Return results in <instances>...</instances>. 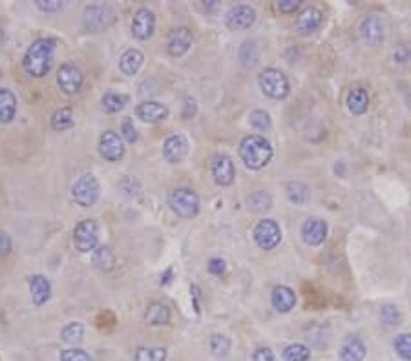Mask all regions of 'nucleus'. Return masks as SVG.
Instances as JSON below:
<instances>
[{"mask_svg": "<svg viewBox=\"0 0 411 361\" xmlns=\"http://www.w3.org/2000/svg\"><path fill=\"white\" fill-rule=\"evenodd\" d=\"M55 49H57V39L54 37H42L37 39L30 48L26 49L22 68L30 77L42 78L49 74L54 64Z\"/></svg>", "mask_w": 411, "mask_h": 361, "instance_id": "nucleus-1", "label": "nucleus"}, {"mask_svg": "<svg viewBox=\"0 0 411 361\" xmlns=\"http://www.w3.org/2000/svg\"><path fill=\"white\" fill-rule=\"evenodd\" d=\"M240 157L250 170H261L273 159V146L261 135H247L240 142Z\"/></svg>", "mask_w": 411, "mask_h": 361, "instance_id": "nucleus-2", "label": "nucleus"}, {"mask_svg": "<svg viewBox=\"0 0 411 361\" xmlns=\"http://www.w3.org/2000/svg\"><path fill=\"white\" fill-rule=\"evenodd\" d=\"M168 206L183 219H192L200 214V197L191 188H174L168 194Z\"/></svg>", "mask_w": 411, "mask_h": 361, "instance_id": "nucleus-3", "label": "nucleus"}, {"mask_svg": "<svg viewBox=\"0 0 411 361\" xmlns=\"http://www.w3.org/2000/svg\"><path fill=\"white\" fill-rule=\"evenodd\" d=\"M118 20V11L110 4H95L88 6L84 10V28L92 33H99V31L108 30L110 26Z\"/></svg>", "mask_w": 411, "mask_h": 361, "instance_id": "nucleus-4", "label": "nucleus"}, {"mask_svg": "<svg viewBox=\"0 0 411 361\" xmlns=\"http://www.w3.org/2000/svg\"><path fill=\"white\" fill-rule=\"evenodd\" d=\"M258 83L261 92H264L267 97L280 101V99H285L289 95V81H287V77H285L280 69H264V72L259 74Z\"/></svg>", "mask_w": 411, "mask_h": 361, "instance_id": "nucleus-5", "label": "nucleus"}, {"mask_svg": "<svg viewBox=\"0 0 411 361\" xmlns=\"http://www.w3.org/2000/svg\"><path fill=\"white\" fill-rule=\"evenodd\" d=\"M99 194H101V185H99L97 177L92 176V174L79 177L75 180L74 188H72V197L83 208H90V206L95 205L99 199Z\"/></svg>", "mask_w": 411, "mask_h": 361, "instance_id": "nucleus-6", "label": "nucleus"}, {"mask_svg": "<svg viewBox=\"0 0 411 361\" xmlns=\"http://www.w3.org/2000/svg\"><path fill=\"white\" fill-rule=\"evenodd\" d=\"M99 243V226L93 219L81 221L74 228V244L79 252H93Z\"/></svg>", "mask_w": 411, "mask_h": 361, "instance_id": "nucleus-7", "label": "nucleus"}, {"mask_svg": "<svg viewBox=\"0 0 411 361\" xmlns=\"http://www.w3.org/2000/svg\"><path fill=\"white\" fill-rule=\"evenodd\" d=\"M252 237L261 250H273L282 241V230H280V225L276 221L264 219L255 226Z\"/></svg>", "mask_w": 411, "mask_h": 361, "instance_id": "nucleus-8", "label": "nucleus"}, {"mask_svg": "<svg viewBox=\"0 0 411 361\" xmlns=\"http://www.w3.org/2000/svg\"><path fill=\"white\" fill-rule=\"evenodd\" d=\"M99 151H101V156L110 162H118L121 161L122 157H124V141H122V137L119 133L112 132V130H108L101 135L99 139Z\"/></svg>", "mask_w": 411, "mask_h": 361, "instance_id": "nucleus-9", "label": "nucleus"}, {"mask_svg": "<svg viewBox=\"0 0 411 361\" xmlns=\"http://www.w3.org/2000/svg\"><path fill=\"white\" fill-rule=\"evenodd\" d=\"M57 83H59V88L63 90V93L75 95V93H79L81 88H83L84 77L77 66H74V64H63L59 72H57Z\"/></svg>", "mask_w": 411, "mask_h": 361, "instance_id": "nucleus-10", "label": "nucleus"}, {"mask_svg": "<svg viewBox=\"0 0 411 361\" xmlns=\"http://www.w3.org/2000/svg\"><path fill=\"white\" fill-rule=\"evenodd\" d=\"M256 22V11L255 8H250V6H234V8H230L229 13L225 17V24L229 30L234 31H241V30H249L250 26Z\"/></svg>", "mask_w": 411, "mask_h": 361, "instance_id": "nucleus-11", "label": "nucleus"}, {"mask_svg": "<svg viewBox=\"0 0 411 361\" xmlns=\"http://www.w3.org/2000/svg\"><path fill=\"white\" fill-rule=\"evenodd\" d=\"M156 15L148 8H139L132 20V33L137 40H148L154 35Z\"/></svg>", "mask_w": 411, "mask_h": 361, "instance_id": "nucleus-12", "label": "nucleus"}, {"mask_svg": "<svg viewBox=\"0 0 411 361\" xmlns=\"http://www.w3.org/2000/svg\"><path fill=\"white\" fill-rule=\"evenodd\" d=\"M192 31L188 28H176L167 37V51L170 57H183L192 46Z\"/></svg>", "mask_w": 411, "mask_h": 361, "instance_id": "nucleus-13", "label": "nucleus"}, {"mask_svg": "<svg viewBox=\"0 0 411 361\" xmlns=\"http://www.w3.org/2000/svg\"><path fill=\"white\" fill-rule=\"evenodd\" d=\"M212 177H214L216 185L220 186H230L236 179V168L234 162L230 161V157L227 156H216L212 159L211 165Z\"/></svg>", "mask_w": 411, "mask_h": 361, "instance_id": "nucleus-14", "label": "nucleus"}, {"mask_svg": "<svg viewBox=\"0 0 411 361\" xmlns=\"http://www.w3.org/2000/svg\"><path fill=\"white\" fill-rule=\"evenodd\" d=\"M328 237V223L320 217H311L302 226V240L309 246H319Z\"/></svg>", "mask_w": 411, "mask_h": 361, "instance_id": "nucleus-15", "label": "nucleus"}, {"mask_svg": "<svg viewBox=\"0 0 411 361\" xmlns=\"http://www.w3.org/2000/svg\"><path fill=\"white\" fill-rule=\"evenodd\" d=\"M188 153V142L183 135H170L163 144V157L170 165H179Z\"/></svg>", "mask_w": 411, "mask_h": 361, "instance_id": "nucleus-16", "label": "nucleus"}, {"mask_svg": "<svg viewBox=\"0 0 411 361\" xmlns=\"http://www.w3.org/2000/svg\"><path fill=\"white\" fill-rule=\"evenodd\" d=\"M360 37L366 44L378 46L384 40V22L380 17L369 15L360 24Z\"/></svg>", "mask_w": 411, "mask_h": 361, "instance_id": "nucleus-17", "label": "nucleus"}, {"mask_svg": "<svg viewBox=\"0 0 411 361\" xmlns=\"http://www.w3.org/2000/svg\"><path fill=\"white\" fill-rule=\"evenodd\" d=\"M323 24V13L314 8V6H309L305 8L302 13L296 19V31L300 35H311L316 30H320V26Z\"/></svg>", "mask_w": 411, "mask_h": 361, "instance_id": "nucleus-18", "label": "nucleus"}, {"mask_svg": "<svg viewBox=\"0 0 411 361\" xmlns=\"http://www.w3.org/2000/svg\"><path fill=\"white\" fill-rule=\"evenodd\" d=\"M137 117L148 124H157L168 117V108L156 101H145L136 108Z\"/></svg>", "mask_w": 411, "mask_h": 361, "instance_id": "nucleus-19", "label": "nucleus"}, {"mask_svg": "<svg viewBox=\"0 0 411 361\" xmlns=\"http://www.w3.org/2000/svg\"><path fill=\"white\" fill-rule=\"evenodd\" d=\"M271 303L273 307L282 314L291 312L296 305V294H294L293 288L285 287V285H278V287L273 288L271 292Z\"/></svg>", "mask_w": 411, "mask_h": 361, "instance_id": "nucleus-20", "label": "nucleus"}, {"mask_svg": "<svg viewBox=\"0 0 411 361\" xmlns=\"http://www.w3.org/2000/svg\"><path fill=\"white\" fill-rule=\"evenodd\" d=\"M367 349L357 336H348L340 346V361H364Z\"/></svg>", "mask_w": 411, "mask_h": 361, "instance_id": "nucleus-21", "label": "nucleus"}, {"mask_svg": "<svg viewBox=\"0 0 411 361\" xmlns=\"http://www.w3.org/2000/svg\"><path fill=\"white\" fill-rule=\"evenodd\" d=\"M28 287H30L31 301H33V305H37V307L45 305L49 299V296H51V283L48 281V278L40 276V274L31 276L30 281H28Z\"/></svg>", "mask_w": 411, "mask_h": 361, "instance_id": "nucleus-22", "label": "nucleus"}, {"mask_svg": "<svg viewBox=\"0 0 411 361\" xmlns=\"http://www.w3.org/2000/svg\"><path fill=\"white\" fill-rule=\"evenodd\" d=\"M17 115L15 93L8 88H0V124H10Z\"/></svg>", "mask_w": 411, "mask_h": 361, "instance_id": "nucleus-23", "label": "nucleus"}, {"mask_svg": "<svg viewBox=\"0 0 411 361\" xmlns=\"http://www.w3.org/2000/svg\"><path fill=\"white\" fill-rule=\"evenodd\" d=\"M143 60H145V55H143L139 49H127V51L121 55V59H119V68H121L122 74L132 77V75H136L137 72H139V68L143 66Z\"/></svg>", "mask_w": 411, "mask_h": 361, "instance_id": "nucleus-24", "label": "nucleus"}, {"mask_svg": "<svg viewBox=\"0 0 411 361\" xmlns=\"http://www.w3.org/2000/svg\"><path fill=\"white\" fill-rule=\"evenodd\" d=\"M145 321L150 327H161V325H167L170 321V310H168L167 305L163 303H150L145 312Z\"/></svg>", "mask_w": 411, "mask_h": 361, "instance_id": "nucleus-25", "label": "nucleus"}, {"mask_svg": "<svg viewBox=\"0 0 411 361\" xmlns=\"http://www.w3.org/2000/svg\"><path fill=\"white\" fill-rule=\"evenodd\" d=\"M348 108L353 115H364L369 108V95H367L366 90L360 88V86L349 90Z\"/></svg>", "mask_w": 411, "mask_h": 361, "instance_id": "nucleus-26", "label": "nucleus"}, {"mask_svg": "<svg viewBox=\"0 0 411 361\" xmlns=\"http://www.w3.org/2000/svg\"><path fill=\"white\" fill-rule=\"evenodd\" d=\"M92 263L101 272H112L115 269V254L110 246H97L93 250Z\"/></svg>", "mask_w": 411, "mask_h": 361, "instance_id": "nucleus-27", "label": "nucleus"}, {"mask_svg": "<svg viewBox=\"0 0 411 361\" xmlns=\"http://www.w3.org/2000/svg\"><path fill=\"white\" fill-rule=\"evenodd\" d=\"M74 110L72 108H59L55 110L54 115H51V128L57 130V132H64V130H70L74 126Z\"/></svg>", "mask_w": 411, "mask_h": 361, "instance_id": "nucleus-28", "label": "nucleus"}, {"mask_svg": "<svg viewBox=\"0 0 411 361\" xmlns=\"http://www.w3.org/2000/svg\"><path fill=\"white\" fill-rule=\"evenodd\" d=\"M402 314L396 305H384L378 312V321L384 328H395L401 325Z\"/></svg>", "mask_w": 411, "mask_h": 361, "instance_id": "nucleus-29", "label": "nucleus"}, {"mask_svg": "<svg viewBox=\"0 0 411 361\" xmlns=\"http://www.w3.org/2000/svg\"><path fill=\"white\" fill-rule=\"evenodd\" d=\"M247 206H249V210L256 212V214H261V212L271 210V206H273V197H271L267 192L258 190L247 197Z\"/></svg>", "mask_w": 411, "mask_h": 361, "instance_id": "nucleus-30", "label": "nucleus"}, {"mask_svg": "<svg viewBox=\"0 0 411 361\" xmlns=\"http://www.w3.org/2000/svg\"><path fill=\"white\" fill-rule=\"evenodd\" d=\"M167 360V349L163 346H141L137 349L134 361H165Z\"/></svg>", "mask_w": 411, "mask_h": 361, "instance_id": "nucleus-31", "label": "nucleus"}, {"mask_svg": "<svg viewBox=\"0 0 411 361\" xmlns=\"http://www.w3.org/2000/svg\"><path fill=\"white\" fill-rule=\"evenodd\" d=\"M285 192H287V199H289L291 203H294V205H304V203H307L309 188L304 185V183L293 180V183L287 185Z\"/></svg>", "mask_w": 411, "mask_h": 361, "instance_id": "nucleus-32", "label": "nucleus"}, {"mask_svg": "<svg viewBox=\"0 0 411 361\" xmlns=\"http://www.w3.org/2000/svg\"><path fill=\"white\" fill-rule=\"evenodd\" d=\"M101 103H103V110L108 113H118L121 112L122 108L127 106L128 97L127 95H121V93H104L103 99H101Z\"/></svg>", "mask_w": 411, "mask_h": 361, "instance_id": "nucleus-33", "label": "nucleus"}, {"mask_svg": "<svg viewBox=\"0 0 411 361\" xmlns=\"http://www.w3.org/2000/svg\"><path fill=\"white\" fill-rule=\"evenodd\" d=\"M83 336L84 327L83 323L79 321L68 323V325L63 327V330H61V339H63L64 343H70V345H75V343L83 342Z\"/></svg>", "mask_w": 411, "mask_h": 361, "instance_id": "nucleus-34", "label": "nucleus"}, {"mask_svg": "<svg viewBox=\"0 0 411 361\" xmlns=\"http://www.w3.org/2000/svg\"><path fill=\"white\" fill-rule=\"evenodd\" d=\"M282 356H284V361H309L311 351H309V346L302 345V343H293V345L285 346Z\"/></svg>", "mask_w": 411, "mask_h": 361, "instance_id": "nucleus-35", "label": "nucleus"}, {"mask_svg": "<svg viewBox=\"0 0 411 361\" xmlns=\"http://www.w3.org/2000/svg\"><path fill=\"white\" fill-rule=\"evenodd\" d=\"M209 346L216 358H225L230 351V339L223 334H212Z\"/></svg>", "mask_w": 411, "mask_h": 361, "instance_id": "nucleus-36", "label": "nucleus"}, {"mask_svg": "<svg viewBox=\"0 0 411 361\" xmlns=\"http://www.w3.org/2000/svg\"><path fill=\"white\" fill-rule=\"evenodd\" d=\"M393 346L402 360L411 361V334H398L393 342Z\"/></svg>", "mask_w": 411, "mask_h": 361, "instance_id": "nucleus-37", "label": "nucleus"}, {"mask_svg": "<svg viewBox=\"0 0 411 361\" xmlns=\"http://www.w3.org/2000/svg\"><path fill=\"white\" fill-rule=\"evenodd\" d=\"M250 124L259 132H265V130H269L273 121H271V115L265 110H255L250 113Z\"/></svg>", "mask_w": 411, "mask_h": 361, "instance_id": "nucleus-38", "label": "nucleus"}, {"mask_svg": "<svg viewBox=\"0 0 411 361\" xmlns=\"http://www.w3.org/2000/svg\"><path fill=\"white\" fill-rule=\"evenodd\" d=\"M59 361H92L90 354L83 349H66V351L61 352Z\"/></svg>", "mask_w": 411, "mask_h": 361, "instance_id": "nucleus-39", "label": "nucleus"}, {"mask_svg": "<svg viewBox=\"0 0 411 361\" xmlns=\"http://www.w3.org/2000/svg\"><path fill=\"white\" fill-rule=\"evenodd\" d=\"M119 190L127 197H136L139 196V192H141V185H139L134 177H124V179L119 183Z\"/></svg>", "mask_w": 411, "mask_h": 361, "instance_id": "nucleus-40", "label": "nucleus"}, {"mask_svg": "<svg viewBox=\"0 0 411 361\" xmlns=\"http://www.w3.org/2000/svg\"><path fill=\"white\" fill-rule=\"evenodd\" d=\"M121 137L122 141L130 142V144H134V142L137 141V130L136 126H134V121L130 117H124L121 122Z\"/></svg>", "mask_w": 411, "mask_h": 361, "instance_id": "nucleus-41", "label": "nucleus"}, {"mask_svg": "<svg viewBox=\"0 0 411 361\" xmlns=\"http://www.w3.org/2000/svg\"><path fill=\"white\" fill-rule=\"evenodd\" d=\"M393 59H395V62L398 64H404L408 62V60L411 59V44H398L395 48V51H393Z\"/></svg>", "mask_w": 411, "mask_h": 361, "instance_id": "nucleus-42", "label": "nucleus"}, {"mask_svg": "<svg viewBox=\"0 0 411 361\" xmlns=\"http://www.w3.org/2000/svg\"><path fill=\"white\" fill-rule=\"evenodd\" d=\"M35 4H37V8H39L40 11H45V13H55V11H61L64 6L61 0H37Z\"/></svg>", "mask_w": 411, "mask_h": 361, "instance_id": "nucleus-43", "label": "nucleus"}, {"mask_svg": "<svg viewBox=\"0 0 411 361\" xmlns=\"http://www.w3.org/2000/svg\"><path fill=\"white\" fill-rule=\"evenodd\" d=\"M207 269H209V272H211L212 276H216V278H221V276L225 274L227 265H225V261H223V259L212 258L211 261H209V265H207Z\"/></svg>", "mask_w": 411, "mask_h": 361, "instance_id": "nucleus-44", "label": "nucleus"}, {"mask_svg": "<svg viewBox=\"0 0 411 361\" xmlns=\"http://www.w3.org/2000/svg\"><path fill=\"white\" fill-rule=\"evenodd\" d=\"M300 6H302V0H280L278 10L280 13L291 15V13H294V11L298 10Z\"/></svg>", "mask_w": 411, "mask_h": 361, "instance_id": "nucleus-45", "label": "nucleus"}, {"mask_svg": "<svg viewBox=\"0 0 411 361\" xmlns=\"http://www.w3.org/2000/svg\"><path fill=\"white\" fill-rule=\"evenodd\" d=\"M13 250V243H11V237L6 232L0 230V258H6V255L11 254Z\"/></svg>", "mask_w": 411, "mask_h": 361, "instance_id": "nucleus-46", "label": "nucleus"}, {"mask_svg": "<svg viewBox=\"0 0 411 361\" xmlns=\"http://www.w3.org/2000/svg\"><path fill=\"white\" fill-rule=\"evenodd\" d=\"M198 112V104H196V99L192 97H186L185 99V104H183V119H192L194 115H196Z\"/></svg>", "mask_w": 411, "mask_h": 361, "instance_id": "nucleus-47", "label": "nucleus"}, {"mask_svg": "<svg viewBox=\"0 0 411 361\" xmlns=\"http://www.w3.org/2000/svg\"><path fill=\"white\" fill-rule=\"evenodd\" d=\"M252 361H274V354L269 346H259L258 351L255 352Z\"/></svg>", "mask_w": 411, "mask_h": 361, "instance_id": "nucleus-48", "label": "nucleus"}, {"mask_svg": "<svg viewBox=\"0 0 411 361\" xmlns=\"http://www.w3.org/2000/svg\"><path fill=\"white\" fill-rule=\"evenodd\" d=\"M191 292L192 299H194V310H196V314H200V288H198L196 285H192Z\"/></svg>", "mask_w": 411, "mask_h": 361, "instance_id": "nucleus-49", "label": "nucleus"}, {"mask_svg": "<svg viewBox=\"0 0 411 361\" xmlns=\"http://www.w3.org/2000/svg\"><path fill=\"white\" fill-rule=\"evenodd\" d=\"M172 274H174V270H172V269H167V272H165V274H163V276H161V285L170 283Z\"/></svg>", "mask_w": 411, "mask_h": 361, "instance_id": "nucleus-50", "label": "nucleus"}, {"mask_svg": "<svg viewBox=\"0 0 411 361\" xmlns=\"http://www.w3.org/2000/svg\"><path fill=\"white\" fill-rule=\"evenodd\" d=\"M406 103H408V108H410L411 110V92L408 93V97H406Z\"/></svg>", "mask_w": 411, "mask_h": 361, "instance_id": "nucleus-51", "label": "nucleus"}, {"mask_svg": "<svg viewBox=\"0 0 411 361\" xmlns=\"http://www.w3.org/2000/svg\"><path fill=\"white\" fill-rule=\"evenodd\" d=\"M2 42H4V33H2V30H0V46H2Z\"/></svg>", "mask_w": 411, "mask_h": 361, "instance_id": "nucleus-52", "label": "nucleus"}]
</instances>
